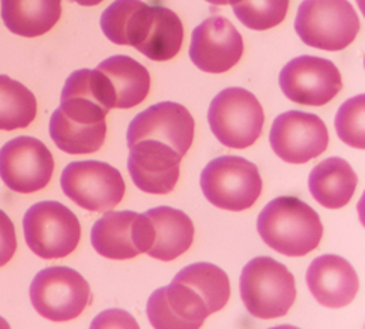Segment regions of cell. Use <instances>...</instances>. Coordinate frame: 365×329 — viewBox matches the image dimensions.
<instances>
[{"label": "cell", "mask_w": 365, "mask_h": 329, "mask_svg": "<svg viewBox=\"0 0 365 329\" xmlns=\"http://www.w3.org/2000/svg\"><path fill=\"white\" fill-rule=\"evenodd\" d=\"M115 96L98 69H78L65 81L61 107L50 119V137L61 151L86 155L100 151L107 136V113Z\"/></svg>", "instance_id": "cell-1"}, {"label": "cell", "mask_w": 365, "mask_h": 329, "mask_svg": "<svg viewBox=\"0 0 365 329\" xmlns=\"http://www.w3.org/2000/svg\"><path fill=\"white\" fill-rule=\"evenodd\" d=\"M257 231L266 246L289 257L312 253L324 236L319 213L292 196L278 197L263 208Z\"/></svg>", "instance_id": "cell-2"}, {"label": "cell", "mask_w": 365, "mask_h": 329, "mask_svg": "<svg viewBox=\"0 0 365 329\" xmlns=\"http://www.w3.org/2000/svg\"><path fill=\"white\" fill-rule=\"evenodd\" d=\"M241 298L255 318H282L297 299L294 277L272 257H256L242 269Z\"/></svg>", "instance_id": "cell-3"}, {"label": "cell", "mask_w": 365, "mask_h": 329, "mask_svg": "<svg viewBox=\"0 0 365 329\" xmlns=\"http://www.w3.org/2000/svg\"><path fill=\"white\" fill-rule=\"evenodd\" d=\"M294 29L304 44L325 51H340L355 41L361 23L349 0H304Z\"/></svg>", "instance_id": "cell-4"}, {"label": "cell", "mask_w": 365, "mask_h": 329, "mask_svg": "<svg viewBox=\"0 0 365 329\" xmlns=\"http://www.w3.org/2000/svg\"><path fill=\"white\" fill-rule=\"evenodd\" d=\"M200 187L214 206L240 212L251 208L262 194L263 182L256 164L242 156H218L202 171Z\"/></svg>", "instance_id": "cell-5"}, {"label": "cell", "mask_w": 365, "mask_h": 329, "mask_svg": "<svg viewBox=\"0 0 365 329\" xmlns=\"http://www.w3.org/2000/svg\"><path fill=\"white\" fill-rule=\"evenodd\" d=\"M210 130L220 143L232 149H247L262 134L264 113L259 99L242 88L221 91L207 111Z\"/></svg>", "instance_id": "cell-6"}, {"label": "cell", "mask_w": 365, "mask_h": 329, "mask_svg": "<svg viewBox=\"0 0 365 329\" xmlns=\"http://www.w3.org/2000/svg\"><path fill=\"white\" fill-rule=\"evenodd\" d=\"M91 299V285L86 278L68 266L42 269L31 284L34 308L51 322H68L78 318Z\"/></svg>", "instance_id": "cell-7"}, {"label": "cell", "mask_w": 365, "mask_h": 329, "mask_svg": "<svg viewBox=\"0 0 365 329\" xmlns=\"http://www.w3.org/2000/svg\"><path fill=\"white\" fill-rule=\"evenodd\" d=\"M26 244L42 259H62L80 242L81 226L76 213L59 202H39L23 218Z\"/></svg>", "instance_id": "cell-8"}, {"label": "cell", "mask_w": 365, "mask_h": 329, "mask_svg": "<svg viewBox=\"0 0 365 329\" xmlns=\"http://www.w3.org/2000/svg\"><path fill=\"white\" fill-rule=\"evenodd\" d=\"M62 191L76 205L91 212H107L125 196L120 171L103 161H76L68 164L61 178Z\"/></svg>", "instance_id": "cell-9"}, {"label": "cell", "mask_w": 365, "mask_h": 329, "mask_svg": "<svg viewBox=\"0 0 365 329\" xmlns=\"http://www.w3.org/2000/svg\"><path fill=\"white\" fill-rule=\"evenodd\" d=\"M54 160L41 140L21 136L0 149V178L12 191L32 194L51 181Z\"/></svg>", "instance_id": "cell-10"}, {"label": "cell", "mask_w": 365, "mask_h": 329, "mask_svg": "<svg viewBox=\"0 0 365 329\" xmlns=\"http://www.w3.org/2000/svg\"><path fill=\"white\" fill-rule=\"evenodd\" d=\"M91 239L95 251L103 257L128 260L149 251L153 242V227L146 213L107 211L93 224Z\"/></svg>", "instance_id": "cell-11"}, {"label": "cell", "mask_w": 365, "mask_h": 329, "mask_svg": "<svg viewBox=\"0 0 365 329\" xmlns=\"http://www.w3.org/2000/svg\"><path fill=\"white\" fill-rule=\"evenodd\" d=\"M279 86L290 101L322 107L340 93L343 81L339 68L331 61L316 56H299L282 69Z\"/></svg>", "instance_id": "cell-12"}, {"label": "cell", "mask_w": 365, "mask_h": 329, "mask_svg": "<svg viewBox=\"0 0 365 329\" xmlns=\"http://www.w3.org/2000/svg\"><path fill=\"white\" fill-rule=\"evenodd\" d=\"M269 141L278 158L305 164L327 151L329 134L325 122L316 114L290 110L274 121Z\"/></svg>", "instance_id": "cell-13"}, {"label": "cell", "mask_w": 365, "mask_h": 329, "mask_svg": "<svg viewBox=\"0 0 365 329\" xmlns=\"http://www.w3.org/2000/svg\"><path fill=\"white\" fill-rule=\"evenodd\" d=\"M244 54V41L236 27L215 16L194 29L190 46L191 62L209 74L227 73Z\"/></svg>", "instance_id": "cell-14"}, {"label": "cell", "mask_w": 365, "mask_h": 329, "mask_svg": "<svg viewBox=\"0 0 365 329\" xmlns=\"http://www.w3.org/2000/svg\"><path fill=\"white\" fill-rule=\"evenodd\" d=\"M145 138L163 141L185 156L194 140L191 113L184 106L170 101L150 106L137 114L126 133L128 146Z\"/></svg>", "instance_id": "cell-15"}, {"label": "cell", "mask_w": 365, "mask_h": 329, "mask_svg": "<svg viewBox=\"0 0 365 329\" xmlns=\"http://www.w3.org/2000/svg\"><path fill=\"white\" fill-rule=\"evenodd\" d=\"M146 313L157 329H199L212 314L203 296L191 284L176 278L150 295Z\"/></svg>", "instance_id": "cell-16"}, {"label": "cell", "mask_w": 365, "mask_h": 329, "mask_svg": "<svg viewBox=\"0 0 365 329\" xmlns=\"http://www.w3.org/2000/svg\"><path fill=\"white\" fill-rule=\"evenodd\" d=\"M182 158L184 156L165 143L145 138L130 146L128 171L138 190L148 194H168L179 181Z\"/></svg>", "instance_id": "cell-17"}, {"label": "cell", "mask_w": 365, "mask_h": 329, "mask_svg": "<svg viewBox=\"0 0 365 329\" xmlns=\"http://www.w3.org/2000/svg\"><path fill=\"white\" fill-rule=\"evenodd\" d=\"M307 284L316 301L328 308H341L354 301L359 290L356 270L335 254L320 255L307 270Z\"/></svg>", "instance_id": "cell-18"}, {"label": "cell", "mask_w": 365, "mask_h": 329, "mask_svg": "<svg viewBox=\"0 0 365 329\" xmlns=\"http://www.w3.org/2000/svg\"><path fill=\"white\" fill-rule=\"evenodd\" d=\"M153 242L148 254L161 262H172L187 253L194 241V224L185 212L170 206L149 209Z\"/></svg>", "instance_id": "cell-19"}, {"label": "cell", "mask_w": 365, "mask_h": 329, "mask_svg": "<svg viewBox=\"0 0 365 329\" xmlns=\"http://www.w3.org/2000/svg\"><path fill=\"white\" fill-rule=\"evenodd\" d=\"M0 8L5 26L24 38L46 35L62 16V0H0Z\"/></svg>", "instance_id": "cell-20"}, {"label": "cell", "mask_w": 365, "mask_h": 329, "mask_svg": "<svg viewBox=\"0 0 365 329\" xmlns=\"http://www.w3.org/2000/svg\"><path fill=\"white\" fill-rule=\"evenodd\" d=\"M96 69L108 80L115 108H133L142 104L150 91L149 71L130 56H111Z\"/></svg>", "instance_id": "cell-21"}, {"label": "cell", "mask_w": 365, "mask_h": 329, "mask_svg": "<svg viewBox=\"0 0 365 329\" xmlns=\"http://www.w3.org/2000/svg\"><path fill=\"white\" fill-rule=\"evenodd\" d=\"M356 185L358 176L352 166L336 156L317 164L308 179L314 200L328 209L344 208L354 197Z\"/></svg>", "instance_id": "cell-22"}, {"label": "cell", "mask_w": 365, "mask_h": 329, "mask_svg": "<svg viewBox=\"0 0 365 329\" xmlns=\"http://www.w3.org/2000/svg\"><path fill=\"white\" fill-rule=\"evenodd\" d=\"M184 42V26L172 9L152 6V17L143 41L135 49L150 61H170L180 51Z\"/></svg>", "instance_id": "cell-23"}, {"label": "cell", "mask_w": 365, "mask_h": 329, "mask_svg": "<svg viewBox=\"0 0 365 329\" xmlns=\"http://www.w3.org/2000/svg\"><path fill=\"white\" fill-rule=\"evenodd\" d=\"M150 5L142 0H115L101 16L104 35L118 46L135 47L142 36Z\"/></svg>", "instance_id": "cell-24"}, {"label": "cell", "mask_w": 365, "mask_h": 329, "mask_svg": "<svg viewBox=\"0 0 365 329\" xmlns=\"http://www.w3.org/2000/svg\"><path fill=\"white\" fill-rule=\"evenodd\" d=\"M36 110V98L24 84L0 74V130L27 128L35 121Z\"/></svg>", "instance_id": "cell-25"}, {"label": "cell", "mask_w": 365, "mask_h": 329, "mask_svg": "<svg viewBox=\"0 0 365 329\" xmlns=\"http://www.w3.org/2000/svg\"><path fill=\"white\" fill-rule=\"evenodd\" d=\"M175 278L191 284L192 288L203 296L212 313L222 310L229 303V277L221 268L212 263H192L182 269Z\"/></svg>", "instance_id": "cell-26"}, {"label": "cell", "mask_w": 365, "mask_h": 329, "mask_svg": "<svg viewBox=\"0 0 365 329\" xmlns=\"http://www.w3.org/2000/svg\"><path fill=\"white\" fill-rule=\"evenodd\" d=\"M290 0H235V16L252 31H268L282 24L287 16Z\"/></svg>", "instance_id": "cell-27"}, {"label": "cell", "mask_w": 365, "mask_h": 329, "mask_svg": "<svg viewBox=\"0 0 365 329\" xmlns=\"http://www.w3.org/2000/svg\"><path fill=\"white\" fill-rule=\"evenodd\" d=\"M365 95L347 99L335 116V130L347 146L365 149Z\"/></svg>", "instance_id": "cell-28"}, {"label": "cell", "mask_w": 365, "mask_h": 329, "mask_svg": "<svg viewBox=\"0 0 365 329\" xmlns=\"http://www.w3.org/2000/svg\"><path fill=\"white\" fill-rule=\"evenodd\" d=\"M17 251L16 227L6 213L0 209V268L5 266Z\"/></svg>", "instance_id": "cell-29"}, {"label": "cell", "mask_w": 365, "mask_h": 329, "mask_svg": "<svg viewBox=\"0 0 365 329\" xmlns=\"http://www.w3.org/2000/svg\"><path fill=\"white\" fill-rule=\"evenodd\" d=\"M92 328H134L137 329V322L126 311L108 310L101 313L100 318L92 322Z\"/></svg>", "instance_id": "cell-30"}, {"label": "cell", "mask_w": 365, "mask_h": 329, "mask_svg": "<svg viewBox=\"0 0 365 329\" xmlns=\"http://www.w3.org/2000/svg\"><path fill=\"white\" fill-rule=\"evenodd\" d=\"M73 2L81 5V6H95V5H100L104 0H73Z\"/></svg>", "instance_id": "cell-31"}, {"label": "cell", "mask_w": 365, "mask_h": 329, "mask_svg": "<svg viewBox=\"0 0 365 329\" xmlns=\"http://www.w3.org/2000/svg\"><path fill=\"white\" fill-rule=\"evenodd\" d=\"M207 4L210 5H218V6H224V5H232L235 0H206Z\"/></svg>", "instance_id": "cell-32"}, {"label": "cell", "mask_w": 365, "mask_h": 329, "mask_svg": "<svg viewBox=\"0 0 365 329\" xmlns=\"http://www.w3.org/2000/svg\"><path fill=\"white\" fill-rule=\"evenodd\" d=\"M0 328H9V326H8V323L5 320L0 319Z\"/></svg>", "instance_id": "cell-33"}]
</instances>
